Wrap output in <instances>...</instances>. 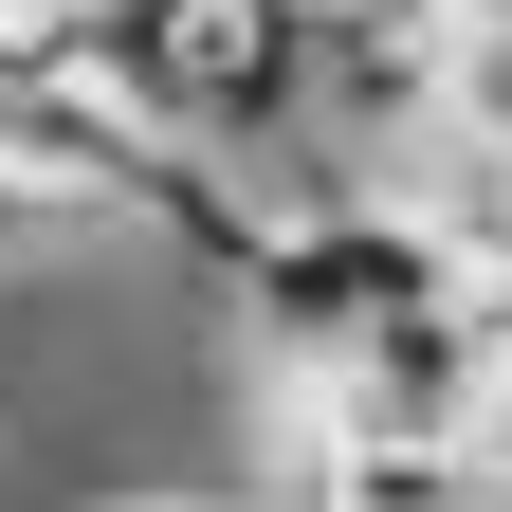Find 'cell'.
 Listing matches in <instances>:
<instances>
[{
    "instance_id": "6da1fadb",
    "label": "cell",
    "mask_w": 512,
    "mask_h": 512,
    "mask_svg": "<svg viewBox=\"0 0 512 512\" xmlns=\"http://www.w3.org/2000/svg\"><path fill=\"white\" fill-rule=\"evenodd\" d=\"M293 19L311 0H37L55 74H74L110 128L183 147V165L293 147Z\"/></svg>"
},
{
    "instance_id": "7a4b0ae2",
    "label": "cell",
    "mask_w": 512,
    "mask_h": 512,
    "mask_svg": "<svg viewBox=\"0 0 512 512\" xmlns=\"http://www.w3.org/2000/svg\"><path fill=\"white\" fill-rule=\"evenodd\" d=\"M311 512H494V439H366V421H311Z\"/></svg>"
},
{
    "instance_id": "3957f363",
    "label": "cell",
    "mask_w": 512,
    "mask_h": 512,
    "mask_svg": "<svg viewBox=\"0 0 512 512\" xmlns=\"http://www.w3.org/2000/svg\"><path fill=\"white\" fill-rule=\"evenodd\" d=\"M439 19H458V37H512V0H439Z\"/></svg>"
},
{
    "instance_id": "277c9868",
    "label": "cell",
    "mask_w": 512,
    "mask_h": 512,
    "mask_svg": "<svg viewBox=\"0 0 512 512\" xmlns=\"http://www.w3.org/2000/svg\"><path fill=\"white\" fill-rule=\"evenodd\" d=\"M110 512H202V494H110Z\"/></svg>"
}]
</instances>
